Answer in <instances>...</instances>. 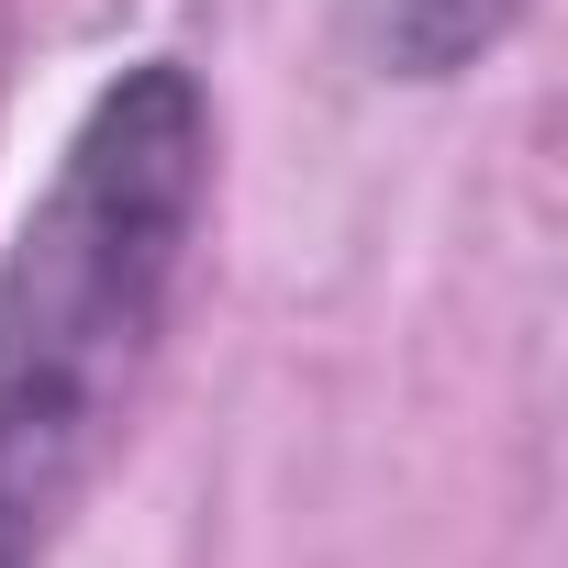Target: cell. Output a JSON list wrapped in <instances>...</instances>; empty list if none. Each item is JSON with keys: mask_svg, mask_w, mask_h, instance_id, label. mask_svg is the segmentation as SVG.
Masks as SVG:
<instances>
[{"mask_svg": "<svg viewBox=\"0 0 568 568\" xmlns=\"http://www.w3.org/2000/svg\"><path fill=\"white\" fill-rule=\"evenodd\" d=\"M34 546H45V535H34L23 513H0V568H34Z\"/></svg>", "mask_w": 568, "mask_h": 568, "instance_id": "cell-3", "label": "cell"}, {"mask_svg": "<svg viewBox=\"0 0 568 568\" xmlns=\"http://www.w3.org/2000/svg\"><path fill=\"white\" fill-rule=\"evenodd\" d=\"M346 23L390 79H457L524 23V0H346Z\"/></svg>", "mask_w": 568, "mask_h": 568, "instance_id": "cell-2", "label": "cell"}, {"mask_svg": "<svg viewBox=\"0 0 568 568\" xmlns=\"http://www.w3.org/2000/svg\"><path fill=\"white\" fill-rule=\"evenodd\" d=\"M212 190V112L190 68H123L68 134L57 190L0 267V513L34 535L123 435L145 346Z\"/></svg>", "mask_w": 568, "mask_h": 568, "instance_id": "cell-1", "label": "cell"}]
</instances>
